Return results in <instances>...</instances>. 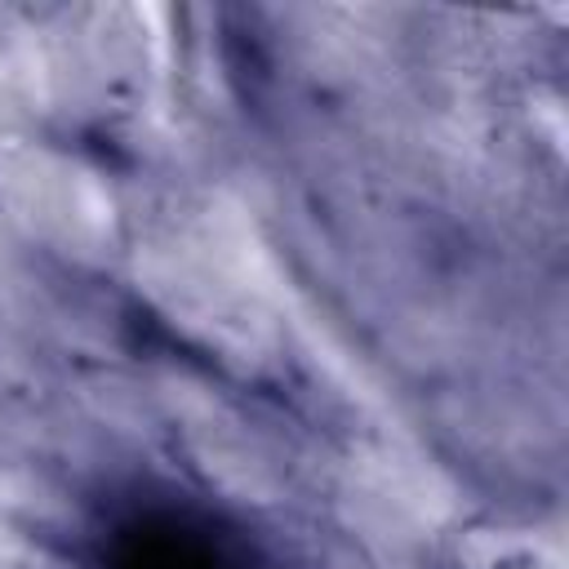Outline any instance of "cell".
I'll return each mask as SVG.
<instances>
[{
  "label": "cell",
  "instance_id": "obj_1",
  "mask_svg": "<svg viewBox=\"0 0 569 569\" xmlns=\"http://www.w3.org/2000/svg\"><path fill=\"white\" fill-rule=\"evenodd\" d=\"M111 569H240L209 525L178 511H147L116 529Z\"/></svg>",
  "mask_w": 569,
  "mask_h": 569
}]
</instances>
